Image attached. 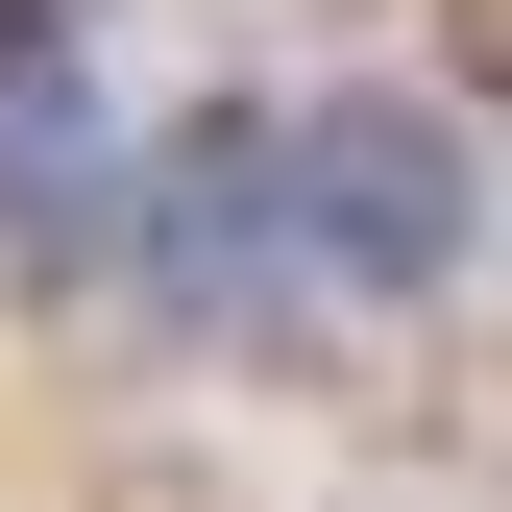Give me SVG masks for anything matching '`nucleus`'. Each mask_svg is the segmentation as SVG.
Segmentation results:
<instances>
[{"label": "nucleus", "mask_w": 512, "mask_h": 512, "mask_svg": "<svg viewBox=\"0 0 512 512\" xmlns=\"http://www.w3.org/2000/svg\"><path fill=\"white\" fill-rule=\"evenodd\" d=\"M269 196H293V293L342 317H439L488 269V171L415 74H342V98H269Z\"/></svg>", "instance_id": "nucleus-1"}, {"label": "nucleus", "mask_w": 512, "mask_h": 512, "mask_svg": "<svg viewBox=\"0 0 512 512\" xmlns=\"http://www.w3.org/2000/svg\"><path fill=\"white\" fill-rule=\"evenodd\" d=\"M122 269H147V317H196V342H244V317L293 293V196H269V98H196L147 171H122Z\"/></svg>", "instance_id": "nucleus-2"}, {"label": "nucleus", "mask_w": 512, "mask_h": 512, "mask_svg": "<svg viewBox=\"0 0 512 512\" xmlns=\"http://www.w3.org/2000/svg\"><path fill=\"white\" fill-rule=\"evenodd\" d=\"M0 25H74V0H0Z\"/></svg>", "instance_id": "nucleus-3"}]
</instances>
